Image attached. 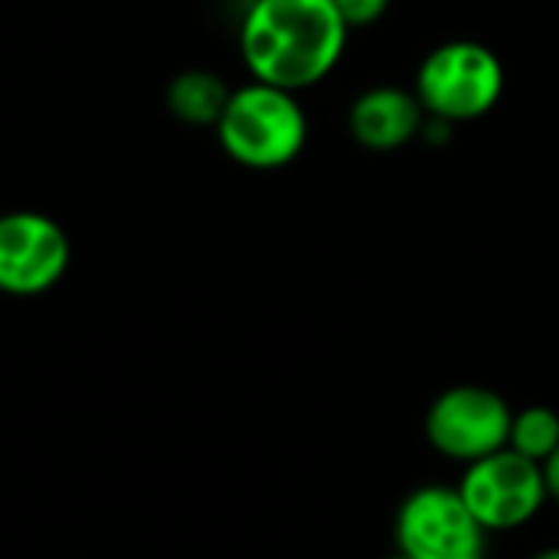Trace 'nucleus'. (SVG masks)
<instances>
[{
  "label": "nucleus",
  "mask_w": 559,
  "mask_h": 559,
  "mask_svg": "<svg viewBox=\"0 0 559 559\" xmlns=\"http://www.w3.org/2000/svg\"><path fill=\"white\" fill-rule=\"evenodd\" d=\"M455 488L481 531H518L531 524L550 501L544 468L511 449L465 465V475Z\"/></svg>",
  "instance_id": "4"
},
{
  "label": "nucleus",
  "mask_w": 559,
  "mask_h": 559,
  "mask_svg": "<svg viewBox=\"0 0 559 559\" xmlns=\"http://www.w3.org/2000/svg\"><path fill=\"white\" fill-rule=\"evenodd\" d=\"M216 134L223 151L252 170H278L292 164L308 141V118L295 92L252 79L233 88Z\"/></svg>",
  "instance_id": "2"
},
{
  "label": "nucleus",
  "mask_w": 559,
  "mask_h": 559,
  "mask_svg": "<svg viewBox=\"0 0 559 559\" xmlns=\"http://www.w3.org/2000/svg\"><path fill=\"white\" fill-rule=\"evenodd\" d=\"M334 7H337V13L344 16V23L354 29V26H370V23H377V20L386 13L390 0H334Z\"/></svg>",
  "instance_id": "11"
},
{
  "label": "nucleus",
  "mask_w": 559,
  "mask_h": 559,
  "mask_svg": "<svg viewBox=\"0 0 559 559\" xmlns=\"http://www.w3.org/2000/svg\"><path fill=\"white\" fill-rule=\"evenodd\" d=\"M229 95H233V88L216 72L187 69L180 75H174V82L167 88V105L187 124H216Z\"/></svg>",
  "instance_id": "9"
},
{
  "label": "nucleus",
  "mask_w": 559,
  "mask_h": 559,
  "mask_svg": "<svg viewBox=\"0 0 559 559\" xmlns=\"http://www.w3.org/2000/svg\"><path fill=\"white\" fill-rule=\"evenodd\" d=\"M514 409L488 386H452L439 393L426 413L429 445L462 465L508 449Z\"/></svg>",
  "instance_id": "5"
},
{
  "label": "nucleus",
  "mask_w": 559,
  "mask_h": 559,
  "mask_svg": "<svg viewBox=\"0 0 559 559\" xmlns=\"http://www.w3.org/2000/svg\"><path fill=\"white\" fill-rule=\"evenodd\" d=\"M347 33L334 0H252L239 49L252 79L301 92L334 72Z\"/></svg>",
  "instance_id": "1"
},
{
  "label": "nucleus",
  "mask_w": 559,
  "mask_h": 559,
  "mask_svg": "<svg viewBox=\"0 0 559 559\" xmlns=\"http://www.w3.org/2000/svg\"><path fill=\"white\" fill-rule=\"evenodd\" d=\"M386 559H409L406 554H396V557H386Z\"/></svg>",
  "instance_id": "14"
},
{
  "label": "nucleus",
  "mask_w": 559,
  "mask_h": 559,
  "mask_svg": "<svg viewBox=\"0 0 559 559\" xmlns=\"http://www.w3.org/2000/svg\"><path fill=\"white\" fill-rule=\"evenodd\" d=\"M478 559H485V557H478Z\"/></svg>",
  "instance_id": "15"
},
{
  "label": "nucleus",
  "mask_w": 559,
  "mask_h": 559,
  "mask_svg": "<svg viewBox=\"0 0 559 559\" xmlns=\"http://www.w3.org/2000/svg\"><path fill=\"white\" fill-rule=\"evenodd\" d=\"M544 468V485H547V498L559 501V449L540 465Z\"/></svg>",
  "instance_id": "12"
},
{
  "label": "nucleus",
  "mask_w": 559,
  "mask_h": 559,
  "mask_svg": "<svg viewBox=\"0 0 559 559\" xmlns=\"http://www.w3.org/2000/svg\"><path fill=\"white\" fill-rule=\"evenodd\" d=\"M413 92L429 118L449 124L475 121L501 102L504 66L491 46L475 39H452L423 59Z\"/></svg>",
  "instance_id": "3"
},
{
  "label": "nucleus",
  "mask_w": 559,
  "mask_h": 559,
  "mask_svg": "<svg viewBox=\"0 0 559 559\" xmlns=\"http://www.w3.org/2000/svg\"><path fill=\"white\" fill-rule=\"evenodd\" d=\"M531 559H559V547H550V550H540V554H534Z\"/></svg>",
  "instance_id": "13"
},
{
  "label": "nucleus",
  "mask_w": 559,
  "mask_h": 559,
  "mask_svg": "<svg viewBox=\"0 0 559 559\" xmlns=\"http://www.w3.org/2000/svg\"><path fill=\"white\" fill-rule=\"evenodd\" d=\"M72 246L66 229L33 210L0 216V292L33 298L49 292L69 269Z\"/></svg>",
  "instance_id": "7"
},
{
  "label": "nucleus",
  "mask_w": 559,
  "mask_h": 559,
  "mask_svg": "<svg viewBox=\"0 0 559 559\" xmlns=\"http://www.w3.org/2000/svg\"><path fill=\"white\" fill-rule=\"evenodd\" d=\"M426 118L429 115L416 92L396 85H373L354 98L347 128L350 138L367 151H396L423 134Z\"/></svg>",
  "instance_id": "8"
},
{
  "label": "nucleus",
  "mask_w": 559,
  "mask_h": 559,
  "mask_svg": "<svg viewBox=\"0 0 559 559\" xmlns=\"http://www.w3.org/2000/svg\"><path fill=\"white\" fill-rule=\"evenodd\" d=\"M508 449L544 465L559 449V413L547 409V406H527V409L514 413Z\"/></svg>",
  "instance_id": "10"
},
{
  "label": "nucleus",
  "mask_w": 559,
  "mask_h": 559,
  "mask_svg": "<svg viewBox=\"0 0 559 559\" xmlns=\"http://www.w3.org/2000/svg\"><path fill=\"white\" fill-rule=\"evenodd\" d=\"M485 531L459 488H416L396 514V547L409 559H478Z\"/></svg>",
  "instance_id": "6"
}]
</instances>
